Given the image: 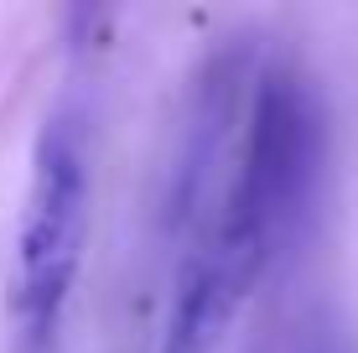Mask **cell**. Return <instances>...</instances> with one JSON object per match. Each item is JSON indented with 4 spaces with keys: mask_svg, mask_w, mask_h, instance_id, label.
Returning <instances> with one entry per match:
<instances>
[{
    "mask_svg": "<svg viewBox=\"0 0 358 353\" xmlns=\"http://www.w3.org/2000/svg\"><path fill=\"white\" fill-rule=\"evenodd\" d=\"M327 104L296 57H265L250 78L224 192L177 245L156 353H218L260 281L312 234L327 182Z\"/></svg>",
    "mask_w": 358,
    "mask_h": 353,
    "instance_id": "1",
    "label": "cell"
},
{
    "mask_svg": "<svg viewBox=\"0 0 358 353\" xmlns=\"http://www.w3.org/2000/svg\"><path fill=\"white\" fill-rule=\"evenodd\" d=\"M94 192V125L89 104L68 99L47 115L31 145L27 203L16 224V265H10V322L21 353H52L63 327L73 281L89 239Z\"/></svg>",
    "mask_w": 358,
    "mask_h": 353,
    "instance_id": "2",
    "label": "cell"
}]
</instances>
